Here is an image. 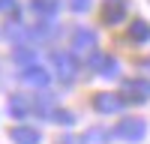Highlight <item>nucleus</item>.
<instances>
[{
	"label": "nucleus",
	"instance_id": "f257e3e1",
	"mask_svg": "<svg viewBox=\"0 0 150 144\" xmlns=\"http://www.w3.org/2000/svg\"><path fill=\"white\" fill-rule=\"evenodd\" d=\"M126 9H129L126 0H105V6H102V18H105V24H117V21H123Z\"/></svg>",
	"mask_w": 150,
	"mask_h": 144
},
{
	"label": "nucleus",
	"instance_id": "f03ea898",
	"mask_svg": "<svg viewBox=\"0 0 150 144\" xmlns=\"http://www.w3.org/2000/svg\"><path fill=\"white\" fill-rule=\"evenodd\" d=\"M117 132H120V138H132V141H138V138L144 135V123H141V120H126V123H123Z\"/></svg>",
	"mask_w": 150,
	"mask_h": 144
},
{
	"label": "nucleus",
	"instance_id": "7ed1b4c3",
	"mask_svg": "<svg viewBox=\"0 0 150 144\" xmlns=\"http://www.w3.org/2000/svg\"><path fill=\"white\" fill-rule=\"evenodd\" d=\"M129 33H132V39H141V42L150 39V27H147V21H135Z\"/></svg>",
	"mask_w": 150,
	"mask_h": 144
},
{
	"label": "nucleus",
	"instance_id": "20e7f679",
	"mask_svg": "<svg viewBox=\"0 0 150 144\" xmlns=\"http://www.w3.org/2000/svg\"><path fill=\"white\" fill-rule=\"evenodd\" d=\"M120 102L117 99H111V96H102V99H96V108H102V111H114Z\"/></svg>",
	"mask_w": 150,
	"mask_h": 144
},
{
	"label": "nucleus",
	"instance_id": "39448f33",
	"mask_svg": "<svg viewBox=\"0 0 150 144\" xmlns=\"http://www.w3.org/2000/svg\"><path fill=\"white\" fill-rule=\"evenodd\" d=\"M33 6L39 9V12H54V9H57V0H36Z\"/></svg>",
	"mask_w": 150,
	"mask_h": 144
},
{
	"label": "nucleus",
	"instance_id": "423d86ee",
	"mask_svg": "<svg viewBox=\"0 0 150 144\" xmlns=\"http://www.w3.org/2000/svg\"><path fill=\"white\" fill-rule=\"evenodd\" d=\"M87 6H90V0H72V9H78V12L87 9Z\"/></svg>",
	"mask_w": 150,
	"mask_h": 144
},
{
	"label": "nucleus",
	"instance_id": "0eeeda50",
	"mask_svg": "<svg viewBox=\"0 0 150 144\" xmlns=\"http://www.w3.org/2000/svg\"><path fill=\"white\" fill-rule=\"evenodd\" d=\"M0 9L9 12V9H15V3H12V0H0Z\"/></svg>",
	"mask_w": 150,
	"mask_h": 144
}]
</instances>
